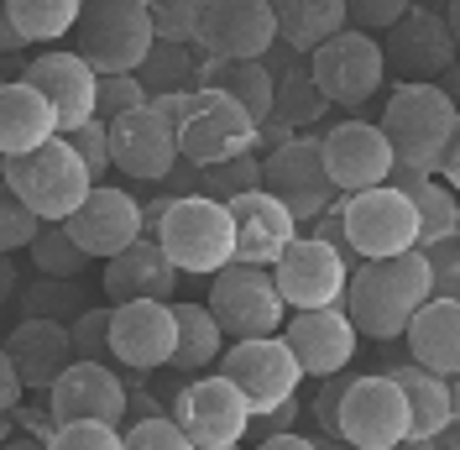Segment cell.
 I'll list each match as a JSON object with an SVG mask.
<instances>
[{"mask_svg":"<svg viewBox=\"0 0 460 450\" xmlns=\"http://www.w3.org/2000/svg\"><path fill=\"white\" fill-rule=\"evenodd\" d=\"M456 58V37L450 22L429 11L424 0H413L393 27L382 32V63L398 85H434Z\"/></svg>","mask_w":460,"mask_h":450,"instance_id":"4fadbf2b","label":"cell"},{"mask_svg":"<svg viewBox=\"0 0 460 450\" xmlns=\"http://www.w3.org/2000/svg\"><path fill=\"white\" fill-rule=\"evenodd\" d=\"M309 79L324 94V105H345V111H361L382 94L387 79V63H382V42L372 32L345 27L330 42H319L309 53Z\"/></svg>","mask_w":460,"mask_h":450,"instance_id":"ba28073f","label":"cell"},{"mask_svg":"<svg viewBox=\"0 0 460 450\" xmlns=\"http://www.w3.org/2000/svg\"><path fill=\"white\" fill-rule=\"evenodd\" d=\"M408 5H413V0H345V27L372 32V37H376V32L393 27Z\"/></svg>","mask_w":460,"mask_h":450,"instance_id":"bcb514c9","label":"cell"},{"mask_svg":"<svg viewBox=\"0 0 460 450\" xmlns=\"http://www.w3.org/2000/svg\"><path fill=\"white\" fill-rule=\"evenodd\" d=\"M105 330H111V310H79L68 325V346L74 362H100L105 356Z\"/></svg>","mask_w":460,"mask_h":450,"instance_id":"f6af8a7d","label":"cell"},{"mask_svg":"<svg viewBox=\"0 0 460 450\" xmlns=\"http://www.w3.org/2000/svg\"><path fill=\"white\" fill-rule=\"evenodd\" d=\"M226 351V336L215 325V314L204 304H172V362L183 372H199V366H215Z\"/></svg>","mask_w":460,"mask_h":450,"instance_id":"d6a6232c","label":"cell"},{"mask_svg":"<svg viewBox=\"0 0 460 450\" xmlns=\"http://www.w3.org/2000/svg\"><path fill=\"white\" fill-rule=\"evenodd\" d=\"M27 252H31V267H37L42 278H58V283H74V278L89 267V256L79 252L74 241H68V230H63L58 220H42V225H37V236H31Z\"/></svg>","mask_w":460,"mask_h":450,"instance_id":"8d00e7d4","label":"cell"},{"mask_svg":"<svg viewBox=\"0 0 460 450\" xmlns=\"http://www.w3.org/2000/svg\"><path fill=\"white\" fill-rule=\"evenodd\" d=\"M137 105H146V89L137 85V74H105L94 89V121H115Z\"/></svg>","mask_w":460,"mask_h":450,"instance_id":"7bdbcfd3","label":"cell"},{"mask_svg":"<svg viewBox=\"0 0 460 450\" xmlns=\"http://www.w3.org/2000/svg\"><path fill=\"white\" fill-rule=\"evenodd\" d=\"M402 340H408V356L424 372H439V377H456L460 372V299H439L429 293L413 320L402 325Z\"/></svg>","mask_w":460,"mask_h":450,"instance_id":"484cf974","label":"cell"},{"mask_svg":"<svg viewBox=\"0 0 460 450\" xmlns=\"http://www.w3.org/2000/svg\"><path fill=\"white\" fill-rule=\"evenodd\" d=\"M37 225H42V220H37L27 204H22V199L0 184V252H5V256H11V252H27L31 236H37Z\"/></svg>","mask_w":460,"mask_h":450,"instance_id":"b9f144b4","label":"cell"},{"mask_svg":"<svg viewBox=\"0 0 460 450\" xmlns=\"http://www.w3.org/2000/svg\"><path fill=\"white\" fill-rule=\"evenodd\" d=\"M376 131L393 147V163L434 173V163L460 141L456 94L439 85H398L387 94V105H382V126Z\"/></svg>","mask_w":460,"mask_h":450,"instance_id":"7a4b0ae2","label":"cell"},{"mask_svg":"<svg viewBox=\"0 0 460 450\" xmlns=\"http://www.w3.org/2000/svg\"><path fill=\"white\" fill-rule=\"evenodd\" d=\"M0 53H27V37L11 27V16H5V5H0Z\"/></svg>","mask_w":460,"mask_h":450,"instance_id":"f907efd6","label":"cell"},{"mask_svg":"<svg viewBox=\"0 0 460 450\" xmlns=\"http://www.w3.org/2000/svg\"><path fill=\"white\" fill-rule=\"evenodd\" d=\"M48 414L53 424H126L131 398L105 362H68L48 388Z\"/></svg>","mask_w":460,"mask_h":450,"instance_id":"2e32d148","label":"cell"},{"mask_svg":"<svg viewBox=\"0 0 460 450\" xmlns=\"http://www.w3.org/2000/svg\"><path fill=\"white\" fill-rule=\"evenodd\" d=\"M0 85H5V79H0Z\"/></svg>","mask_w":460,"mask_h":450,"instance_id":"91938a15","label":"cell"},{"mask_svg":"<svg viewBox=\"0 0 460 450\" xmlns=\"http://www.w3.org/2000/svg\"><path fill=\"white\" fill-rule=\"evenodd\" d=\"M172 424L189 435L194 450H235L246 440V429H252V409L235 393V382L215 372V377H199V382H189L178 393Z\"/></svg>","mask_w":460,"mask_h":450,"instance_id":"5bb4252c","label":"cell"},{"mask_svg":"<svg viewBox=\"0 0 460 450\" xmlns=\"http://www.w3.org/2000/svg\"><path fill=\"white\" fill-rule=\"evenodd\" d=\"M5 5V16H11V27L31 42H58V37H68L74 22H79V11H84V0H0Z\"/></svg>","mask_w":460,"mask_h":450,"instance_id":"e575fe53","label":"cell"},{"mask_svg":"<svg viewBox=\"0 0 460 450\" xmlns=\"http://www.w3.org/2000/svg\"><path fill=\"white\" fill-rule=\"evenodd\" d=\"M120 450H194V446L172 424V414H142V419H131V429H120Z\"/></svg>","mask_w":460,"mask_h":450,"instance_id":"ab89813d","label":"cell"},{"mask_svg":"<svg viewBox=\"0 0 460 450\" xmlns=\"http://www.w3.org/2000/svg\"><path fill=\"white\" fill-rule=\"evenodd\" d=\"M58 115V131H74L94 115V89H100V74L89 68L79 53H42L27 63L22 74Z\"/></svg>","mask_w":460,"mask_h":450,"instance_id":"cb8c5ba5","label":"cell"},{"mask_svg":"<svg viewBox=\"0 0 460 450\" xmlns=\"http://www.w3.org/2000/svg\"><path fill=\"white\" fill-rule=\"evenodd\" d=\"M319 163L330 173L335 194H361V189H376L387 184L393 173V147L376 131L372 121H341L319 137Z\"/></svg>","mask_w":460,"mask_h":450,"instance_id":"d6986e66","label":"cell"},{"mask_svg":"<svg viewBox=\"0 0 460 450\" xmlns=\"http://www.w3.org/2000/svg\"><path fill=\"white\" fill-rule=\"evenodd\" d=\"M5 435H11V414H5V419H0V446H5Z\"/></svg>","mask_w":460,"mask_h":450,"instance_id":"6f0895ef","label":"cell"},{"mask_svg":"<svg viewBox=\"0 0 460 450\" xmlns=\"http://www.w3.org/2000/svg\"><path fill=\"white\" fill-rule=\"evenodd\" d=\"M58 137L53 105L27 85V79H5L0 85V158H22L37 152L42 141Z\"/></svg>","mask_w":460,"mask_h":450,"instance_id":"83f0119b","label":"cell"},{"mask_svg":"<svg viewBox=\"0 0 460 450\" xmlns=\"http://www.w3.org/2000/svg\"><path fill=\"white\" fill-rule=\"evenodd\" d=\"M105 141H111V168L137 184H157L178 163V137L152 105H137V111L105 121Z\"/></svg>","mask_w":460,"mask_h":450,"instance_id":"ac0fdd59","label":"cell"},{"mask_svg":"<svg viewBox=\"0 0 460 450\" xmlns=\"http://www.w3.org/2000/svg\"><path fill=\"white\" fill-rule=\"evenodd\" d=\"M220 377L235 382V393L246 398L252 419L293 403L298 398V382H304V372H298V362H293V351H288L283 336L235 340L230 351H220Z\"/></svg>","mask_w":460,"mask_h":450,"instance_id":"30bf717a","label":"cell"},{"mask_svg":"<svg viewBox=\"0 0 460 450\" xmlns=\"http://www.w3.org/2000/svg\"><path fill=\"white\" fill-rule=\"evenodd\" d=\"M183 278L157 241L137 236L131 247L105 256V299L111 304H137V299H172V283Z\"/></svg>","mask_w":460,"mask_h":450,"instance_id":"d4e9b609","label":"cell"},{"mask_svg":"<svg viewBox=\"0 0 460 450\" xmlns=\"http://www.w3.org/2000/svg\"><path fill=\"white\" fill-rule=\"evenodd\" d=\"M204 310L215 314L220 336L230 340H257V336H278L288 320V304L272 288V273L267 267H241L230 262L209 278V304Z\"/></svg>","mask_w":460,"mask_h":450,"instance_id":"9c48e42d","label":"cell"},{"mask_svg":"<svg viewBox=\"0 0 460 450\" xmlns=\"http://www.w3.org/2000/svg\"><path fill=\"white\" fill-rule=\"evenodd\" d=\"M324 388H319V398H314V419H319V429L335 440V403H341V388H345V377H319Z\"/></svg>","mask_w":460,"mask_h":450,"instance_id":"7dc6e473","label":"cell"},{"mask_svg":"<svg viewBox=\"0 0 460 450\" xmlns=\"http://www.w3.org/2000/svg\"><path fill=\"white\" fill-rule=\"evenodd\" d=\"M261 189L283 204L293 220H314L335 204V184L319 163V137H293L261 158Z\"/></svg>","mask_w":460,"mask_h":450,"instance_id":"9a60e30c","label":"cell"},{"mask_svg":"<svg viewBox=\"0 0 460 450\" xmlns=\"http://www.w3.org/2000/svg\"><path fill=\"white\" fill-rule=\"evenodd\" d=\"M146 105H152V111L163 115V121H168V126H178V111H183V94H152V100H146Z\"/></svg>","mask_w":460,"mask_h":450,"instance_id":"816d5d0a","label":"cell"},{"mask_svg":"<svg viewBox=\"0 0 460 450\" xmlns=\"http://www.w3.org/2000/svg\"><path fill=\"white\" fill-rule=\"evenodd\" d=\"M48 450H120L115 424H53Z\"/></svg>","mask_w":460,"mask_h":450,"instance_id":"ee69618b","label":"cell"},{"mask_svg":"<svg viewBox=\"0 0 460 450\" xmlns=\"http://www.w3.org/2000/svg\"><path fill=\"white\" fill-rule=\"evenodd\" d=\"M194 74H199V58L194 48H172V42H152V53L142 58L137 68V85L152 94H189L194 89Z\"/></svg>","mask_w":460,"mask_h":450,"instance_id":"d590c367","label":"cell"},{"mask_svg":"<svg viewBox=\"0 0 460 450\" xmlns=\"http://www.w3.org/2000/svg\"><path fill=\"white\" fill-rule=\"evenodd\" d=\"M387 450H434V440H419V435H402L398 446H387Z\"/></svg>","mask_w":460,"mask_h":450,"instance_id":"9f6ffc18","label":"cell"},{"mask_svg":"<svg viewBox=\"0 0 460 450\" xmlns=\"http://www.w3.org/2000/svg\"><path fill=\"white\" fill-rule=\"evenodd\" d=\"M5 356L16 366L22 388H53V377L74 362V346H68V325L63 320H42L27 314L11 336H5Z\"/></svg>","mask_w":460,"mask_h":450,"instance_id":"4316f807","label":"cell"},{"mask_svg":"<svg viewBox=\"0 0 460 450\" xmlns=\"http://www.w3.org/2000/svg\"><path fill=\"white\" fill-rule=\"evenodd\" d=\"M278 42L272 5L267 0H209L194 37V53L204 58H261Z\"/></svg>","mask_w":460,"mask_h":450,"instance_id":"7402d4cb","label":"cell"},{"mask_svg":"<svg viewBox=\"0 0 460 450\" xmlns=\"http://www.w3.org/2000/svg\"><path fill=\"white\" fill-rule=\"evenodd\" d=\"M11 293H16V267H11V256L0 252V310H5Z\"/></svg>","mask_w":460,"mask_h":450,"instance_id":"db71d44e","label":"cell"},{"mask_svg":"<svg viewBox=\"0 0 460 450\" xmlns=\"http://www.w3.org/2000/svg\"><path fill=\"white\" fill-rule=\"evenodd\" d=\"M204 11H209V0H163V5H146L152 37L157 42H172V48H194Z\"/></svg>","mask_w":460,"mask_h":450,"instance_id":"f35d334b","label":"cell"},{"mask_svg":"<svg viewBox=\"0 0 460 450\" xmlns=\"http://www.w3.org/2000/svg\"><path fill=\"white\" fill-rule=\"evenodd\" d=\"M230 210V230H235V262L241 267H272L283 247L298 236V220L288 215L267 189H252V194H235L226 204Z\"/></svg>","mask_w":460,"mask_h":450,"instance_id":"603a6c76","label":"cell"},{"mask_svg":"<svg viewBox=\"0 0 460 450\" xmlns=\"http://www.w3.org/2000/svg\"><path fill=\"white\" fill-rule=\"evenodd\" d=\"M252 189H261V158H257V152L199 168V194L220 199V204H230L235 194H252Z\"/></svg>","mask_w":460,"mask_h":450,"instance_id":"74e56055","label":"cell"},{"mask_svg":"<svg viewBox=\"0 0 460 450\" xmlns=\"http://www.w3.org/2000/svg\"><path fill=\"white\" fill-rule=\"evenodd\" d=\"M257 450H319L314 440H304V435H293V429H283V435H267Z\"/></svg>","mask_w":460,"mask_h":450,"instance_id":"681fc988","label":"cell"},{"mask_svg":"<svg viewBox=\"0 0 460 450\" xmlns=\"http://www.w3.org/2000/svg\"><path fill=\"white\" fill-rule=\"evenodd\" d=\"M58 137L74 147V158L84 163L89 184H100V178L111 173V141H105V121H94V115H89L84 126H74V131H58Z\"/></svg>","mask_w":460,"mask_h":450,"instance_id":"60d3db41","label":"cell"},{"mask_svg":"<svg viewBox=\"0 0 460 450\" xmlns=\"http://www.w3.org/2000/svg\"><path fill=\"white\" fill-rule=\"evenodd\" d=\"M341 236L350 247V262H376V256H402L419 247V220L408 194H398L393 184H376L361 194H341Z\"/></svg>","mask_w":460,"mask_h":450,"instance_id":"52a82bcc","label":"cell"},{"mask_svg":"<svg viewBox=\"0 0 460 450\" xmlns=\"http://www.w3.org/2000/svg\"><path fill=\"white\" fill-rule=\"evenodd\" d=\"M434 173H439V178L456 189V178H460V141L450 147V152H445V158H439V163H434Z\"/></svg>","mask_w":460,"mask_h":450,"instance_id":"f5cc1de1","label":"cell"},{"mask_svg":"<svg viewBox=\"0 0 460 450\" xmlns=\"http://www.w3.org/2000/svg\"><path fill=\"white\" fill-rule=\"evenodd\" d=\"M350 256L324 247L314 236H293L283 247V256L267 267L272 288L288 310H335L345 299V278H350Z\"/></svg>","mask_w":460,"mask_h":450,"instance_id":"8fae6325","label":"cell"},{"mask_svg":"<svg viewBox=\"0 0 460 450\" xmlns=\"http://www.w3.org/2000/svg\"><path fill=\"white\" fill-rule=\"evenodd\" d=\"M142 5H163V0H142Z\"/></svg>","mask_w":460,"mask_h":450,"instance_id":"680465c9","label":"cell"},{"mask_svg":"<svg viewBox=\"0 0 460 450\" xmlns=\"http://www.w3.org/2000/svg\"><path fill=\"white\" fill-rule=\"evenodd\" d=\"M0 184L22 199L37 220H68L94 189L84 163L74 158V147L63 137L42 141L37 152H22V158H0Z\"/></svg>","mask_w":460,"mask_h":450,"instance_id":"277c9868","label":"cell"},{"mask_svg":"<svg viewBox=\"0 0 460 450\" xmlns=\"http://www.w3.org/2000/svg\"><path fill=\"white\" fill-rule=\"evenodd\" d=\"M278 336L288 340V351H293L304 377H341L361 351V336L345 320L341 304L335 310H293V320H283Z\"/></svg>","mask_w":460,"mask_h":450,"instance_id":"ffe728a7","label":"cell"},{"mask_svg":"<svg viewBox=\"0 0 460 450\" xmlns=\"http://www.w3.org/2000/svg\"><path fill=\"white\" fill-rule=\"evenodd\" d=\"M408 435V403L402 388L382 372V377H350L335 403V440L350 450H387Z\"/></svg>","mask_w":460,"mask_h":450,"instance_id":"7c38bea8","label":"cell"},{"mask_svg":"<svg viewBox=\"0 0 460 450\" xmlns=\"http://www.w3.org/2000/svg\"><path fill=\"white\" fill-rule=\"evenodd\" d=\"M105 356H115L126 372H157V366H168L172 362V299L111 304Z\"/></svg>","mask_w":460,"mask_h":450,"instance_id":"e0dca14e","label":"cell"},{"mask_svg":"<svg viewBox=\"0 0 460 450\" xmlns=\"http://www.w3.org/2000/svg\"><path fill=\"white\" fill-rule=\"evenodd\" d=\"M79 58L105 79V74H137L142 58L152 53V16H146L142 0H84L79 22Z\"/></svg>","mask_w":460,"mask_h":450,"instance_id":"5b68a950","label":"cell"},{"mask_svg":"<svg viewBox=\"0 0 460 450\" xmlns=\"http://www.w3.org/2000/svg\"><path fill=\"white\" fill-rule=\"evenodd\" d=\"M267 5H272L278 42L293 48L298 58H309L319 42L345 32V0H267Z\"/></svg>","mask_w":460,"mask_h":450,"instance_id":"1f68e13d","label":"cell"},{"mask_svg":"<svg viewBox=\"0 0 460 450\" xmlns=\"http://www.w3.org/2000/svg\"><path fill=\"white\" fill-rule=\"evenodd\" d=\"M172 137H178V158L183 163L209 168V163L246 158L257 147V121L241 111L230 94H220V89H189Z\"/></svg>","mask_w":460,"mask_h":450,"instance_id":"8992f818","label":"cell"},{"mask_svg":"<svg viewBox=\"0 0 460 450\" xmlns=\"http://www.w3.org/2000/svg\"><path fill=\"white\" fill-rule=\"evenodd\" d=\"M402 388V403H408V435L419 440H434L439 429H450L460 414L456 403V377H439V372H424V366H393L387 372Z\"/></svg>","mask_w":460,"mask_h":450,"instance_id":"f1b7e54d","label":"cell"},{"mask_svg":"<svg viewBox=\"0 0 460 450\" xmlns=\"http://www.w3.org/2000/svg\"><path fill=\"white\" fill-rule=\"evenodd\" d=\"M22 377H16V366H11V356H5V346H0V419L5 414H16V403H22Z\"/></svg>","mask_w":460,"mask_h":450,"instance_id":"c3c4849f","label":"cell"},{"mask_svg":"<svg viewBox=\"0 0 460 450\" xmlns=\"http://www.w3.org/2000/svg\"><path fill=\"white\" fill-rule=\"evenodd\" d=\"M58 225L68 230V241H74L89 262H94V256H115L120 247H131V241L146 230L142 204L131 199V189H111V184H94V189L84 194V204Z\"/></svg>","mask_w":460,"mask_h":450,"instance_id":"44dd1931","label":"cell"},{"mask_svg":"<svg viewBox=\"0 0 460 450\" xmlns=\"http://www.w3.org/2000/svg\"><path fill=\"white\" fill-rule=\"evenodd\" d=\"M387 184H393L398 194H408V204H413V220H419V247L445 241V236H460V204H456V189H450V184H439L434 173L402 168V163H393Z\"/></svg>","mask_w":460,"mask_h":450,"instance_id":"f546056e","label":"cell"},{"mask_svg":"<svg viewBox=\"0 0 460 450\" xmlns=\"http://www.w3.org/2000/svg\"><path fill=\"white\" fill-rule=\"evenodd\" d=\"M157 247L178 273L189 278H215L220 267L235 262V230H230V210L209 194H178L163 204V215L152 225Z\"/></svg>","mask_w":460,"mask_h":450,"instance_id":"3957f363","label":"cell"},{"mask_svg":"<svg viewBox=\"0 0 460 450\" xmlns=\"http://www.w3.org/2000/svg\"><path fill=\"white\" fill-rule=\"evenodd\" d=\"M0 450H48L42 440H31V435H16V440H5Z\"/></svg>","mask_w":460,"mask_h":450,"instance_id":"11a10c76","label":"cell"},{"mask_svg":"<svg viewBox=\"0 0 460 450\" xmlns=\"http://www.w3.org/2000/svg\"><path fill=\"white\" fill-rule=\"evenodd\" d=\"M324 94L314 89L309 79V68H298V63H288L283 74H272V121L288 126L293 137H304L314 121H324Z\"/></svg>","mask_w":460,"mask_h":450,"instance_id":"836d02e7","label":"cell"},{"mask_svg":"<svg viewBox=\"0 0 460 450\" xmlns=\"http://www.w3.org/2000/svg\"><path fill=\"white\" fill-rule=\"evenodd\" d=\"M194 79H199V89L230 94L257 126L272 115V74H267L261 58H199V74Z\"/></svg>","mask_w":460,"mask_h":450,"instance_id":"4dcf8cb0","label":"cell"},{"mask_svg":"<svg viewBox=\"0 0 460 450\" xmlns=\"http://www.w3.org/2000/svg\"><path fill=\"white\" fill-rule=\"evenodd\" d=\"M434 293V278L419 252L402 256H376V262H356L345 278L341 310L356 325V336L372 340H398L402 325L413 320V310Z\"/></svg>","mask_w":460,"mask_h":450,"instance_id":"6da1fadb","label":"cell"}]
</instances>
